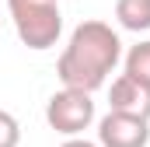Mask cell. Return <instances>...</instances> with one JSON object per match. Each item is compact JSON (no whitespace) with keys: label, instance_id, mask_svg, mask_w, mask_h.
Segmentation results:
<instances>
[{"label":"cell","instance_id":"52a82bcc","mask_svg":"<svg viewBox=\"0 0 150 147\" xmlns=\"http://www.w3.org/2000/svg\"><path fill=\"white\" fill-rule=\"evenodd\" d=\"M122 67H126L129 77H136L140 84H150V42L129 46V53L122 56Z\"/></svg>","mask_w":150,"mask_h":147},{"label":"cell","instance_id":"7a4b0ae2","mask_svg":"<svg viewBox=\"0 0 150 147\" xmlns=\"http://www.w3.org/2000/svg\"><path fill=\"white\" fill-rule=\"evenodd\" d=\"M7 11H11L18 39L28 49L42 53V49H52L59 42L63 11H59L56 0H7Z\"/></svg>","mask_w":150,"mask_h":147},{"label":"cell","instance_id":"8992f818","mask_svg":"<svg viewBox=\"0 0 150 147\" xmlns=\"http://www.w3.org/2000/svg\"><path fill=\"white\" fill-rule=\"evenodd\" d=\"M115 21L126 32H150V0H115Z\"/></svg>","mask_w":150,"mask_h":147},{"label":"cell","instance_id":"277c9868","mask_svg":"<svg viewBox=\"0 0 150 147\" xmlns=\"http://www.w3.org/2000/svg\"><path fill=\"white\" fill-rule=\"evenodd\" d=\"M98 144L101 147H147L150 119L108 109V116H101V123H98Z\"/></svg>","mask_w":150,"mask_h":147},{"label":"cell","instance_id":"ba28073f","mask_svg":"<svg viewBox=\"0 0 150 147\" xmlns=\"http://www.w3.org/2000/svg\"><path fill=\"white\" fill-rule=\"evenodd\" d=\"M21 144V126L7 109H0V147H18Z\"/></svg>","mask_w":150,"mask_h":147},{"label":"cell","instance_id":"3957f363","mask_svg":"<svg viewBox=\"0 0 150 147\" xmlns=\"http://www.w3.org/2000/svg\"><path fill=\"white\" fill-rule=\"evenodd\" d=\"M45 123L63 133V137H80L91 123H94V98L91 91L80 88H63L45 102Z\"/></svg>","mask_w":150,"mask_h":147},{"label":"cell","instance_id":"5b68a950","mask_svg":"<svg viewBox=\"0 0 150 147\" xmlns=\"http://www.w3.org/2000/svg\"><path fill=\"white\" fill-rule=\"evenodd\" d=\"M108 109L133 112V116L150 119V84H140L129 74H119L112 81V88H108Z\"/></svg>","mask_w":150,"mask_h":147},{"label":"cell","instance_id":"9c48e42d","mask_svg":"<svg viewBox=\"0 0 150 147\" xmlns=\"http://www.w3.org/2000/svg\"><path fill=\"white\" fill-rule=\"evenodd\" d=\"M59 147H101V144H91L84 137H67V144H59Z\"/></svg>","mask_w":150,"mask_h":147},{"label":"cell","instance_id":"6da1fadb","mask_svg":"<svg viewBox=\"0 0 150 147\" xmlns=\"http://www.w3.org/2000/svg\"><path fill=\"white\" fill-rule=\"evenodd\" d=\"M122 60V39L112 25L105 21H80L59 60H56V77L63 81V88H80V91H98L105 88L108 74Z\"/></svg>","mask_w":150,"mask_h":147}]
</instances>
